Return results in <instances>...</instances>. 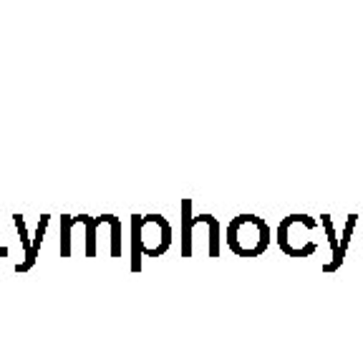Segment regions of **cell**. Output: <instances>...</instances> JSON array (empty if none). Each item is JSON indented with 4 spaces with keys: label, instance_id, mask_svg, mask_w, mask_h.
<instances>
[{
    "label": "cell",
    "instance_id": "cell-6",
    "mask_svg": "<svg viewBox=\"0 0 363 340\" xmlns=\"http://www.w3.org/2000/svg\"><path fill=\"white\" fill-rule=\"evenodd\" d=\"M45 227H48V215L40 217L38 230H35V239H33V244H30V257H28V260H26V262H21V265H16V270H18V272H26V270H30V267H33L35 255H38V247H40V242H43Z\"/></svg>",
    "mask_w": 363,
    "mask_h": 340
},
{
    "label": "cell",
    "instance_id": "cell-2",
    "mask_svg": "<svg viewBox=\"0 0 363 340\" xmlns=\"http://www.w3.org/2000/svg\"><path fill=\"white\" fill-rule=\"evenodd\" d=\"M227 247L240 257H257L270 247V227L255 215H238L227 225Z\"/></svg>",
    "mask_w": 363,
    "mask_h": 340
},
{
    "label": "cell",
    "instance_id": "cell-1",
    "mask_svg": "<svg viewBox=\"0 0 363 340\" xmlns=\"http://www.w3.org/2000/svg\"><path fill=\"white\" fill-rule=\"evenodd\" d=\"M134 257H131V270H142V255L159 257L164 255L172 244V227L162 215H134Z\"/></svg>",
    "mask_w": 363,
    "mask_h": 340
},
{
    "label": "cell",
    "instance_id": "cell-7",
    "mask_svg": "<svg viewBox=\"0 0 363 340\" xmlns=\"http://www.w3.org/2000/svg\"><path fill=\"white\" fill-rule=\"evenodd\" d=\"M320 222H323V230L328 234V242H330V257L338 252V237H335V227H333V220L330 215H320Z\"/></svg>",
    "mask_w": 363,
    "mask_h": 340
},
{
    "label": "cell",
    "instance_id": "cell-3",
    "mask_svg": "<svg viewBox=\"0 0 363 340\" xmlns=\"http://www.w3.org/2000/svg\"><path fill=\"white\" fill-rule=\"evenodd\" d=\"M202 217H204V225L210 227V257H220L222 225L212 215L192 217V199H182V255L184 257L192 255V230L194 225H202Z\"/></svg>",
    "mask_w": 363,
    "mask_h": 340
},
{
    "label": "cell",
    "instance_id": "cell-5",
    "mask_svg": "<svg viewBox=\"0 0 363 340\" xmlns=\"http://www.w3.org/2000/svg\"><path fill=\"white\" fill-rule=\"evenodd\" d=\"M106 220H108V215L96 217V220H89V217L81 215V222H84V227H86V255L89 257L96 255V227L106 225Z\"/></svg>",
    "mask_w": 363,
    "mask_h": 340
},
{
    "label": "cell",
    "instance_id": "cell-4",
    "mask_svg": "<svg viewBox=\"0 0 363 340\" xmlns=\"http://www.w3.org/2000/svg\"><path fill=\"white\" fill-rule=\"evenodd\" d=\"M356 225H358V215L353 212V215H348L346 225H343V237L338 239V252H335V255L330 257V260L323 265V270H325V272L340 270V265H343V260H346L348 247H351V239H353V232H356Z\"/></svg>",
    "mask_w": 363,
    "mask_h": 340
}]
</instances>
